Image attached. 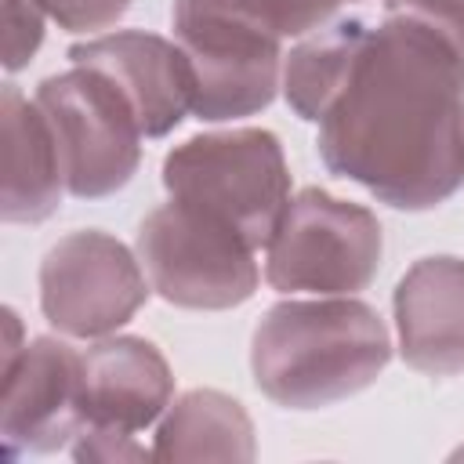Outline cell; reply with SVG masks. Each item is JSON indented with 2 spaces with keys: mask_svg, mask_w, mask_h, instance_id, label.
<instances>
[{
  "mask_svg": "<svg viewBox=\"0 0 464 464\" xmlns=\"http://www.w3.org/2000/svg\"><path fill=\"white\" fill-rule=\"evenodd\" d=\"M392 362V337L373 304L352 294L272 304L250 337V370L265 399L323 410L370 388Z\"/></svg>",
  "mask_w": 464,
  "mask_h": 464,
  "instance_id": "2",
  "label": "cell"
},
{
  "mask_svg": "<svg viewBox=\"0 0 464 464\" xmlns=\"http://www.w3.org/2000/svg\"><path fill=\"white\" fill-rule=\"evenodd\" d=\"M33 102L51 123L65 188L76 199L112 196L138 174L145 130L109 76L87 65H72L40 80Z\"/></svg>",
  "mask_w": 464,
  "mask_h": 464,
  "instance_id": "6",
  "label": "cell"
},
{
  "mask_svg": "<svg viewBox=\"0 0 464 464\" xmlns=\"http://www.w3.org/2000/svg\"><path fill=\"white\" fill-rule=\"evenodd\" d=\"M257 250L228 225L167 199L138 225V257L152 290L178 308L221 312L254 297L261 272Z\"/></svg>",
  "mask_w": 464,
  "mask_h": 464,
  "instance_id": "7",
  "label": "cell"
},
{
  "mask_svg": "<svg viewBox=\"0 0 464 464\" xmlns=\"http://www.w3.org/2000/svg\"><path fill=\"white\" fill-rule=\"evenodd\" d=\"M399 355L428 377L464 373V261L431 254L406 268L392 294Z\"/></svg>",
  "mask_w": 464,
  "mask_h": 464,
  "instance_id": "11",
  "label": "cell"
},
{
  "mask_svg": "<svg viewBox=\"0 0 464 464\" xmlns=\"http://www.w3.org/2000/svg\"><path fill=\"white\" fill-rule=\"evenodd\" d=\"M232 4L246 11L257 25L276 33L279 40H290V36H308L323 29L344 4H355V0H232Z\"/></svg>",
  "mask_w": 464,
  "mask_h": 464,
  "instance_id": "15",
  "label": "cell"
},
{
  "mask_svg": "<svg viewBox=\"0 0 464 464\" xmlns=\"http://www.w3.org/2000/svg\"><path fill=\"white\" fill-rule=\"evenodd\" d=\"M0 116H4L0 214L7 225H40L58 210L62 188H65L58 141H54L51 123L40 112V105L33 98H25L14 83L4 87Z\"/></svg>",
  "mask_w": 464,
  "mask_h": 464,
  "instance_id": "13",
  "label": "cell"
},
{
  "mask_svg": "<svg viewBox=\"0 0 464 464\" xmlns=\"http://www.w3.org/2000/svg\"><path fill=\"white\" fill-rule=\"evenodd\" d=\"M0 435L7 457L54 453L72 446L87 424L83 410V352L58 337L25 341L22 355L4 370Z\"/></svg>",
  "mask_w": 464,
  "mask_h": 464,
  "instance_id": "9",
  "label": "cell"
},
{
  "mask_svg": "<svg viewBox=\"0 0 464 464\" xmlns=\"http://www.w3.org/2000/svg\"><path fill=\"white\" fill-rule=\"evenodd\" d=\"M381 254L384 236L370 207L301 188L265 246V279L279 294H359L373 283Z\"/></svg>",
  "mask_w": 464,
  "mask_h": 464,
  "instance_id": "4",
  "label": "cell"
},
{
  "mask_svg": "<svg viewBox=\"0 0 464 464\" xmlns=\"http://www.w3.org/2000/svg\"><path fill=\"white\" fill-rule=\"evenodd\" d=\"M149 286L141 257L98 228L62 236L40 261V312L58 334L80 341L109 337L130 323Z\"/></svg>",
  "mask_w": 464,
  "mask_h": 464,
  "instance_id": "8",
  "label": "cell"
},
{
  "mask_svg": "<svg viewBox=\"0 0 464 464\" xmlns=\"http://www.w3.org/2000/svg\"><path fill=\"white\" fill-rule=\"evenodd\" d=\"M40 7L65 33H94L116 25L127 14L130 0H40Z\"/></svg>",
  "mask_w": 464,
  "mask_h": 464,
  "instance_id": "17",
  "label": "cell"
},
{
  "mask_svg": "<svg viewBox=\"0 0 464 464\" xmlns=\"http://www.w3.org/2000/svg\"><path fill=\"white\" fill-rule=\"evenodd\" d=\"M384 11L413 14L439 33H446L464 51V0H384Z\"/></svg>",
  "mask_w": 464,
  "mask_h": 464,
  "instance_id": "19",
  "label": "cell"
},
{
  "mask_svg": "<svg viewBox=\"0 0 464 464\" xmlns=\"http://www.w3.org/2000/svg\"><path fill=\"white\" fill-rule=\"evenodd\" d=\"M170 399L174 373L152 341L134 334H109L83 352L87 424L138 435L167 413Z\"/></svg>",
  "mask_w": 464,
  "mask_h": 464,
  "instance_id": "12",
  "label": "cell"
},
{
  "mask_svg": "<svg viewBox=\"0 0 464 464\" xmlns=\"http://www.w3.org/2000/svg\"><path fill=\"white\" fill-rule=\"evenodd\" d=\"M163 188L261 250L290 203V167L279 138L265 127L210 130L163 156Z\"/></svg>",
  "mask_w": 464,
  "mask_h": 464,
  "instance_id": "3",
  "label": "cell"
},
{
  "mask_svg": "<svg viewBox=\"0 0 464 464\" xmlns=\"http://www.w3.org/2000/svg\"><path fill=\"white\" fill-rule=\"evenodd\" d=\"M72 65L98 69L109 76L130 109L145 138H167L188 112L196 98L192 62L181 44H170L145 29H120L69 47Z\"/></svg>",
  "mask_w": 464,
  "mask_h": 464,
  "instance_id": "10",
  "label": "cell"
},
{
  "mask_svg": "<svg viewBox=\"0 0 464 464\" xmlns=\"http://www.w3.org/2000/svg\"><path fill=\"white\" fill-rule=\"evenodd\" d=\"M69 450L76 460H145V457H152V450H145L138 442V435H123L112 428H98V424H83V431L72 439Z\"/></svg>",
  "mask_w": 464,
  "mask_h": 464,
  "instance_id": "18",
  "label": "cell"
},
{
  "mask_svg": "<svg viewBox=\"0 0 464 464\" xmlns=\"http://www.w3.org/2000/svg\"><path fill=\"white\" fill-rule=\"evenodd\" d=\"M254 420L239 399L192 388L174 399L152 435L156 460H254Z\"/></svg>",
  "mask_w": 464,
  "mask_h": 464,
  "instance_id": "14",
  "label": "cell"
},
{
  "mask_svg": "<svg viewBox=\"0 0 464 464\" xmlns=\"http://www.w3.org/2000/svg\"><path fill=\"white\" fill-rule=\"evenodd\" d=\"M47 11L40 0H4V69L18 72L44 44Z\"/></svg>",
  "mask_w": 464,
  "mask_h": 464,
  "instance_id": "16",
  "label": "cell"
},
{
  "mask_svg": "<svg viewBox=\"0 0 464 464\" xmlns=\"http://www.w3.org/2000/svg\"><path fill=\"white\" fill-rule=\"evenodd\" d=\"M330 174L395 210H431L464 185V51L435 25L384 11L319 109Z\"/></svg>",
  "mask_w": 464,
  "mask_h": 464,
  "instance_id": "1",
  "label": "cell"
},
{
  "mask_svg": "<svg viewBox=\"0 0 464 464\" xmlns=\"http://www.w3.org/2000/svg\"><path fill=\"white\" fill-rule=\"evenodd\" d=\"M174 40L196 76L192 116L228 123L272 105L283 87V40L232 0H174Z\"/></svg>",
  "mask_w": 464,
  "mask_h": 464,
  "instance_id": "5",
  "label": "cell"
}]
</instances>
